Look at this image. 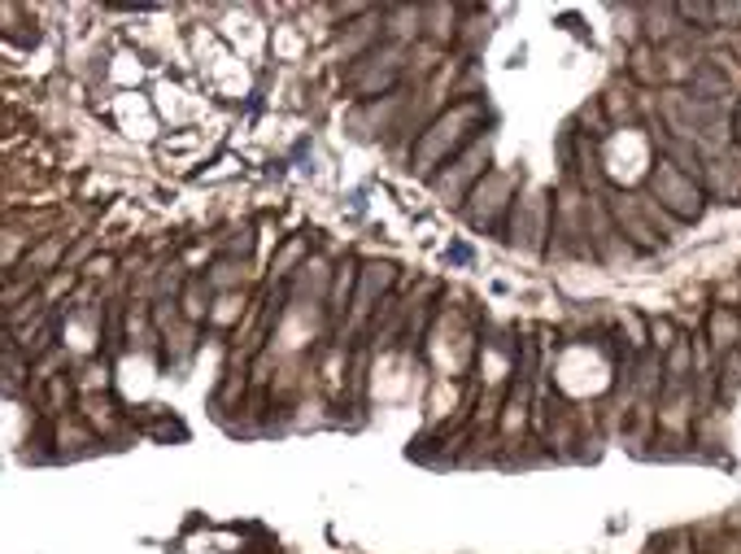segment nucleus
Wrapping results in <instances>:
<instances>
[{"label":"nucleus","instance_id":"obj_1","mask_svg":"<svg viewBox=\"0 0 741 554\" xmlns=\"http://www.w3.org/2000/svg\"><path fill=\"white\" fill-rule=\"evenodd\" d=\"M658 184L667 188V197H671L667 205H671V210H680V214H698V210H702V197H698V188H689V184H685L676 171H658V175H654V188H658Z\"/></svg>","mask_w":741,"mask_h":554},{"label":"nucleus","instance_id":"obj_2","mask_svg":"<svg viewBox=\"0 0 741 554\" xmlns=\"http://www.w3.org/2000/svg\"><path fill=\"white\" fill-rule=\"evenodd\" d=\"M737 140H741V110H737Z\"/></svg>","mask_w":741,"mask_h":554}]
</instances>
